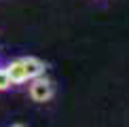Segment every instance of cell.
Returning a JSON list of instances; mask_svg holds the SVG:
<instances>
[{
    "mask_svg": "<svg viewBox=\"0 0 129 127\" xmlns=\"http://www.w3.org/2000/svg\"><path fill=\"white\" fill-rule=\"evenodd\" d=\"M28 93L30 98L34 100V102H49V100L53 98V93H55V89H53V83L49 81V78H45V74L42 76H36L30 81V87H28Z\"/></svg>",
    "mask_w": 129,
    "mask_h": 127,
    "instance_id": "1",
    "label": "cell"
},
{
    "mask_svg": "<svg viewBox=\"0 0 129 127\" xmlns=\"http://www.w3.org/2000/svg\"><path fill=\"white\" fill-rule=\"evenodd\" d=\"M4 68H7L9 78H11V83H13V85H23V83H28V76H25V68H23L21 57H19V59L9 61Z\"/></svg>",
    "mask_w": 129,
    "mask_h": 127,
    "instance_id": "2",
    "label": "cell"
},
{
    "mask_svg": "<svg viewBox=\"0 0 129 127\" xmlns=\"http://www.w3.org/2000/svg\"><path fill=\"white\" fill-rule=\"evenodd\" d=\"M21 61H23V68H25V76H28V81H32V78L36 76H42L47 70L45 61H40L38 57H21Z\"/></svg>",
    "mask_w": 129,
    "mask_h": 127,
    "instance_id": "3",
    "label": "cell"
},
{
    "mask_svg": "<svg viewBox=\"0 0 129 127\" xmlns=\"http://www.w3.org/2000/svg\"><path fill=\"white\" fill-rule=\"evenodd\" d=\"M11 87H13V83H11V78H9L7 68L0 66V91H7V89H11Z\"/></svg>",
    "mask_w": 129,
    "mask_h": 127,
    "instance_id": "4",
    "label": "cell"
},
{
    "mask_svg": "<svg viewBox=\"0 0 129 127\" xmlns=\"http://www.w3.org/2000/svg\"><path fill=\"white\" fill-rule=\"evenodd\" d=\"M11 127H23V125H19V123H15V125H11Z\"/></svg>",
    "mask_w": 129,
    "mask_h": 127,
    "instance_id": "5",
    "label": "cell"
}]
</instances>
